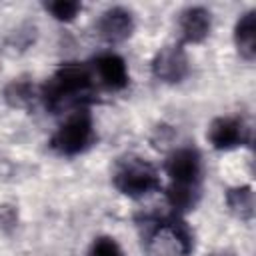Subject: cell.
<instances>
[{
    "instance_id": "cell-15",
    "label": "cell",
    "mask_w": 256,
    "mask_h": 256,
    "mask_svg": "<svg viewBox=\"0 0 256 256\" xmlns=\"http://www.w3.org/2000/svg\"><path fill=\"white\" fill-rule=\"evenodd\" d=\"M88 256H124L120 244L112 236H98L88 248Z\"/></svg>"
},
{
    "instance_id": "cell-8",
    "label": "cell",
    "mask_w": 256,
    "mask_h": 256,
    "mask_svg": "<svg viewBox=\"0 0 256 256\" xmlns=\"http://www.w3.org/2000/svg\"><path fill=\"white\" fill-rule=\"evenodd\" d=\"M188 56L180 44L164 46L152 60V74L158 82L178 84L188 76Z\"/></svg>"
},
{
    "instance_id": "cell-4",
    "label": "cell",
    "mask_w": 256,
    "mask_h": 256,
    "mask_svg": "<svg viewBox=\"0 0 256 256\" xmlns=\"http://www.w3.org/2000/svg\"><path fill=\"white\" fill-rule=\"evenodd\" d=\"M112 184L120 194L134 198V200L144 198L162 188L158 170L150 162L136 158V156H130L118 162L112 174Z\"/></svg>"
},
{
    "instance_id": "cell-10",
    "label": "cell",
    "mask_w": 256,
    "mask_h": 256,
    "mask_svg": "<svg viewBox=\"0 0 256 256\" xmlns=\"http://www.w3.org/2000/svg\"><path fill=\"white\" fill-rule=\"evenodd\" d=\"M180 46L182 44H200L208 38L212 30V12L204 6H188L178 14L176 20Z\"/></svg>"
},
{
    "instance_id": "cell-9",
    "label": "cell",
    "mask_w": 256,
    "mask_h": 256,
    "mask_svg": "<svg viewBox=\"0 0 256 256\" xmlns=\"http://www.w3.org/2000/svg\"><path fill=\"white\" fill-rule=\"evenodd\" d=\"M94 28L104 42L120 44L134 32V14L124 6H110L98 16Z\"/></svg>"
},
{
    "instance_id": "cell-3",
    "label": "cell",
    "mask_w": 256,
    "mask_h": 256,
    "mask_svg": "<svg viewBox=\"0 0 256 256\" xmlns=\"http://www.w3.org/2000/svg\"><path fill=\"white\" fill-rule=\"evenodd\" d=\"M92 142H94L92 114L84 106H78L56 128V132L50 138V148L60 156H78L84 150H88Z\"/></svg>"
},
{
    "instance_id": "cell-5",
    "label": "cell",
    "mask_w": 256,
    "mask_h": 256,
    "mask_svg": "<svg viewBox=\"0 0 256 256\" xmlns=\"http://www.w3.org/2000/svg\"><path fill=\"white\" fill-rule=\"evenodd\" d=\"M164 174L172 186H198L202 180V156L192 146L174 148L164 160Z\"/></svg>"
},
{
    "instance_id": "cell-14",
    "label": "cell",
    "mask_w": 256,
    "mask_h": 256,
    "mask_svg": "<svg viewBox=\"0 0 256 256\" xmlns=\"http://www.w3.org/2000/svg\"><path fill=\"white\" fill-rule=\"evenodd\" d=\"M4 94H6V100L12 102L14 106H26L30 100L40 98V94H36L34 86L30 82H26V80H14V82H10Z\"/></svg>"
},
{
    "instance_id": "cell-11",
    "label": "cell",
    "mask_w": 256,
    "mask_h": 256,
    "mask_svg": "<svg viewBox=\"0 0 256 256\" xmlns=\"http://www.w3.org/2000/svg\"><path fill=\"white\" fill-rule=\"evenodd\" d=\"M232 38L238 54L244 60L252 62L256 56V10H246L244 14H240L234 24Z\"/></svg>"
},
{
    "instance_id": "cell-2",
    "label": "cell",
    "mask_w": 256,
    "mask_h": 256,
    "mask_svg": "<svg viewBox=\"0 0 256 256\" xmlns=\"http://www.w3.org/2000/svg\"><path fill=\"white\" fill-rule=\"evenodd\" d=\"M192 232L178 214L158 218L144 236L146 256H192Z\"/></svg>"
},
{
    "instance_id": "cell-12",
    "label": "cell",
    "mask_w": 256,
    "mask_h": 256,
    "mask_svg": "<svg viewBox=\"0 0 256 256\" xmlns=\"http://www.w3.org/2000/svg\"><path fill=\"white\" fill-rule=\"evenodd\" d=\"M228 208L242 220H252L254 216V192L250 186H236L226 192Z\"/></svg>"
},
{
    "instance_id": "cell-1",
    "label": "cell",
    "mask_w": 256,
    "mask_h": 256,
    "mask_svg": "<svg viewBox=\"0 0 256 256\" xmlns=\"http://www.w3.org/2000/svg\"><path fill=\"white\" fill-rule=\"evenodd\" d=\"M94 86V76L90 66L80 62L60 64L50 80L40 88V100L48 110H62L70 104H82L86 96H90Z\"/></svg>"
},
{
    "instance_id": "cell-6",
    "label": "cell",
    "mask_w": 256,
    "mask_h": 256,
    "mask_svg": "<svg viewBox=\"0 0 256 256\" xmlns=\"http://www.w3.org/2000/svg\"><path fill=\"white\" fill-rule=\"evenodd\" d=\"M248 136H250V130L244 124V120L238 116H220V118L212 120V124L208 126V132H206L210 146L214 150H222V152L244 146L248 142Z\"/></svg>"
},
{
    "instance_id": "cell-13",
    "label": "cell",
    "mask_w": 256,
    "mask_h": 256,
    "mask_svg": "<svg viewBox=\"0 0 256 256\" xmlns=\"http://www.w3.org/2000/svg\"><path fill=\"white\" fill-rule=\"evenodd\" d=\"M44 8L58 22H72L82 12V4L76 0H54V2H46Z\"/></svg>"
},
{
    "instance_id": "cell-7",
    "label": "cell",
    "mask_w": 256,
    "mask_h": 256,
    "mask_svg": "<svg viewBox=\"0 0 256 256\" xmlns=\"http://www.w3.org/2000/svg\"><path fill=\"white\" fill-rule=\"evenodd\" d=\"M94 82L106 90H124L130 82V72L126 60L116 52H102L90 64Z\"/></svg>"
}]
</instances>
